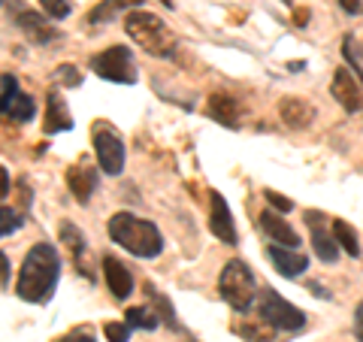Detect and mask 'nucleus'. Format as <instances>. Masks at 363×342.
Wrapping results in <instances>:
<instances>
[{"mask_svg": "<svg viewBox=\"0 0 363 342\" xmlns=\"http://www.w3.org/2000/svg\"><path fill=\"white\" fill-rule=\"evenodd\" d=\"M58 276H61V255L55 252V246L40 243L25 255V264H21L16 282V294L25 303H49L55 288H58Z\"/></svg>", "mask_w": 363, "mask_h": 342, "instance_id": "obj_1", "label": "nucleus"}, {"mask_svg": "<svg viewBox=\"0 0 363 342\" xmlns=\"http://www.w3.org/2000/svg\"><path fill=\"white\" fill-rule=\"evenodd\" d=\"M109 236L112 243H118L124 252H130L133 258H157L164 252V236L161 231L145 221V219H136L130 212H118L109 219Z\"/></svg>", "mask_w": 363, "mask_h": 342, "instance_id": "obj_2", "label": "nucleus"}, {"mask_svg": "<svg viewBox=\"0 0 363 342\" xmlns=\"http://www.w3.org/2000/svg\"><path fill=\"white\" fill-rule=\"evenodd\" d=\"M124 31L140 49L157 55V58H169L176 52V33L167 28L164 18L145 13V9H130L124 16Z\"/></svg>", "mask_w": 363, "mask_h": 342, "instance_id": "obj_3", "label": "nucleus"}, {"mask_svg": "<svg viewBox=\"0 0 363 342\" xmlns=\"http://www.w3.org/2000/svg\"><path fill=\"white\" fill-rule=\"evenodd\" d=\"M218 291H221V300L230 303L236 312H248L255 303V276L242 260H227L224 270H221V279H218Z\"/></svg>", "mask_w": 363, "mask_h": 342, "instance_id": "obj_4", "label": "nucleus"}, {"mask_svg": "<svg viewBox=\"0 0 363 342\" xmlns=\"http://www.w3.org/2000/svg\"><path fill=\"white\" fill-rule=\"evenodd\" d=\"M257 315H260V321H267L269 327H276V330H288V333H297V330H303V327H306V315H303L294 303H288L285 297H279V294L272 291V288L260 291Z\"/></svg>", "mask_w": 363, "mask_h": 342, "instance_id": "obj_5", "label": "nucleus"}, {"mask_svg": "<svg viewBox=\"0 0 363 342\" xmlns=\"http://www.w3.org/2000/svg\"><path fill=\"white\" fill-rule=\"evenodd\" d=\"M91 70L100 79H109V82L118 85H133L136 82V64L128 45H109L106 52H100L91 58Z\"/></svg>", "mask_w": 363, "mask_h": 342, "instance_id": "obj_6", "label": "nucleus"}, {"mask_svg": "<svg viewBox=\"0 0 363 342\" xmlns=\"http://www.w3.org/2000/svg\"><path fill=\"white\" fill-rule=\"evenodd\" d=\"M94 155L100 161V170L109 176H121L124 170V143L116 128L109 124H97L94 128Z\"/></svg>", "mask_w": 363, "mask_h": 342, "instance_id": "obj_7", "label": "nucleus"}, {"mask_svg": "<svg viewBox=\"0 0 363 342\" xmlns=\"http://www.w3.org/2000/svg\"><path fill=\"white\" fill-rule=\"evenodd\" d=\"M330 94L336 97V104L342 106L345 112H357V109H363V88H360V79L351 73V70H345V67L333 73Z\"/></svg>", "mask_w": 363, "mask_h": 342, "instance_id": "obj_8", "label": "nucleus"}, {"mask_svg": "<svg viewBox=\"0 0 363 342\" xmlns=\"http://www.w3.org/2000/svg\"><path fill=\"white\" fill-rule=\"evenodd\" d=\"M209 231L218 236L221 243H227V246L236 243V227H233L230 206H227V200L221 197L218 191L209 194Z\"/></svg>", "mask_w": 363, "mask_h": 342, "instance_id": "obj_9", "label": "nucleus"}, {"mask_svg": "<svg viewBox=\"0 0 363 342\" xmlns=\"http://www.w3.org/2000/svg\"><path fill=\"white\" fill-rule=\"evenodd\" d=\"M267 258L272 260V267H276L285 279H297V276H303V272H306V267H309L306 255H300L297 248H288V246H269Z\"/></svg>", "mask_w": 363, "mask_h": 342, "instance_id": "obj_10", "label": "nucleus"}, {"mask_svg": "<svg viewBox=\"0 0 363 342\" xmlns=\"http://www.w3.org/2000/svg\"><path fill=\"white\" fill-rule=\"evenodd\" d=\"M104 276H106V285L116 300H128L133 294V276L118 258H112V255L104 258Z\"/></svg>", "mask_w": 363, "mask_h": 342, "instance_id": "obj_11", "label": "nucleus"}, {"mask_svg": "<svg viewBox=\"0 0 363 342\" xmlns=\"http://www.w3.org/2000/svg\"><path fill=\"white\" fill-rule=\"evenodd\" d=\"M16 21H18L21 33H25L30 43H37V45H45V43H52L55 37H58V31H55L43 16L33 13V9H25V13H18Z\"/></svg>", "mask_w": 363, "mask_h": 342, "instance_id": "obj_12", "label": "nucleus"}, {"mask_svg": "<svg viewBox=\"0 0 363 342\" xmlns=\"http://www.w3.org/2000/svg\"><path fill=\"white\" fill-rule=\"evenodd\" d=\"M260 227H264V233L272 239V243H279V246H288V248H297L300 246V236L297 231L285 221V219H279L276 212H260Z\"/></svg>", "mask_w": 363, "mask_h": 342, "instance_id": "obj_13", "label": "nucleus"}, {"mask_svg": "<svg viewBox=\"0 0 363 342\" xmlns=\"http://www.w3.org/2000/svg\"><path fill=\"white\" fill-rule=\"evenodd\" d=\"M318 219L321 215H315V212H309V224H312V248H315V255L324 260V264H333V260L339 258V243H336V236H333V231L327 233L321 224H318Z\"/></svg>", "mask_w": 363, "mask_h": 342, "instance_id": "obj_14", "label": "nucleus"}, {"mask_svg": "<svg viewBox=\"0 0 363 342\" xmlns=\"http://www.w3.org/2000/svg\"><path fill=\"white\" fill-rule=\"evenodd\" d=\"M67 185L79 203H88L91 194L97 191V173L91 167H70L67 170Z\"/></svg>", "mask_w": 363, "mask_h": 342, "instance_id": "obj_15", "label": "nucleus"}, {"mask_svg": "<svg viewBox=\"0 0 363 342\" xmlns=\"http://www.w3.org/2000/svg\"><path fill=\"white\" fill-rule=\"evenodd\" d=\"M279 112H281V121H285L288 128H309L312 118H315V109L306 104L303 97H285Z\"/></svg>", "mask_w": 363, "mask_h": 342, "instance_id": "obj_16", "label": "nucleus"}, {"mask_svg": "<svg viewBox=\"0 0 363 342\" xmlns=\"http://www.w3.org/2000/svg\"><path fill=\"white\" fill-rule=\"evenodd\" d=\"M206 109H209V116H212L215 121L224 124V128H236V124H240V109H236V100H233V97H227V94H212L209 104H206Z\"/></svg>", "mask_w": 363, "mask_h": 342, "instance_id": "obj_17", "label": "nucleus"}, {"mask_svg": "<svg viewBox=\"0 0 363 342\" xmlns=\"http://www.w3.org/2000/svg\"><path fill=\"white\" fill-rule=\"evenodd\" d=\"M45 133H58V131H70L73 128V118L67 112L64 100L58 94H49V106H45Z\"/></svg>", "mask_w": 363, "mask_h": 342, "instance_id": "obj_18", "label": "nucleus"}, {"mask_svg": "<svg viewBox=\"0 0 363 342\" xmlns=\"http://www.w3.org/2000/svg\"><path fill=\"white\" fill-rule=\"evenodd\" d=\"M143 0H104L100 6L91 9V25H106V21H112L118 13H124V9H136Z\"/></svg>", "mask_w": 363, "mask_h": 342, "instance_id": "obj_19", "label": "nucleus"}, {"mask_svg": "<svg viewBox=\"0 0 363 342\" xmlns=\"http://www.w3.org/2000/svg\"><path fill=\"white\" fill-rule=\"evenodd\" d=\"M333 236H336L339 248H345V252H348L351 258H360V243H357V231H354V227H351L348 221L336 219V221H333Z\"/></svg>", "mask_w": 363, "mask_h": 342, "instance_id": "obj_20", "label": "nucleus"}, {"mask_svg": "<svg viewBox=\"0 0 363 342\" xmlns=\"http://www.w3.org/2000/svg\"><path fill=\"white\" fill-rule=\"evenodd\" d=\"M124 315H128V324L133 330H155L161 324V315H155L152 309H145V306H133V309H128Z\"/></svg>", "mask_w": 363, "mask_h": 342, "instance_id": "obj_21", "label": "nucleus"}, {"mask_svg": "<svg viewBox=\"0 0 363 342\" xmlns=\"http://www.w3.org/2000/svg\"><path fill=\"white\" fill-rule=\"evenodd\" d=\"M61 243H67L70 246V252H73V258L82 264V252H85V236L79 233V227H73V224H61Z\"/></svg>", "mask_w": 363, "mask_h": 342, "instance_id": "obj_22", "label": "nucleus"}, {"mask_svg": "<svg viewBox=\"0 0 363 342\" xmlns=\"http://www.w3.org/2000/svg\"><path fill=\"white\" fill-rule=\"evenodd\" d=\"M342 55H345V61L351 64V73H357L360 82H363V49L351 37H345L342 40Z\"/></svg>", "mask_w": 363, "mask_h": 342, "instance_id": "obj_23", "label": "nucleus"}, {"mask_svg": "<svg viewBox=\"0 0 363 342\" xmlns=\"http://www.w3.org/2000/svg\"><path fill=\"white\" fill-rule=\"evenodd\" d=\"M33 97H28V94H18L16 100H13V106H9V112L6 116L13 118V121H30L33 118Z\"/></svg>", "mask_w": 363, "mask_h": 342, "instance_id": "obj_24", "label": "nucleus"}, {"mask_svg": "<svg viewBox=\"0 0 363 342\" xmlns=\"http://www.w3.org/2000/svg\"><path fill=\"white\" fill-rule=\"evenodd\" d=\"M18 97V79L13 73H4V91H0V112H9V106H13V100Z\"/></svg>", "mask_w": 363, "mask_h": 342, "instance_id": "obj_25", "label": "nucleus"}, {"mask_svg": "<svg viewBox=\"0 0 363 342\" xmlns=\"http://www.w3.org/2000/svg\"><path fill=\"white\" fill-rule=\"evenodd\" d=\"M145 291H149V297L157 303V306H161V321L167 324V327H173V330H179V321H176V312H173V306H169V300L164 297V294H157L155 288H152V285H149V288H145Z\"/></svg>", "mask_w": 363, "mask_h": 342, "instance_id": "obj_26", "label": "nucleus"}, {"mask_svg": "<svg viewBox=\"0 0 363 342\" xmlns=\"http://www.w3.org/2000/svg\"><path fill=\"white\" fill-rule=\"evenodd\" d=\"M40 6L45 9V16H52V18L70 16V0H40Z\"/></svg>", "mask_w": 363, "mask_h": 342, "instance_id": "obj_27", "label": "nucleus"}, {"mask_svg": "<svg viewBox=\"0 0 363 342\" xmlns=\"http://www.w3.org/2000/svg\"><path fill=\"white\" fill-rule=\"evenodd\" d=\"M104 333L109 342H128L130 339V324H118V321H106Z\"/></svg>", "mask_w": 363, "mask_h": 342, "instance_id": "obj_28", "label": "nucleus"}, {"mask_svg": "<svg viewBox=\"0 0 363 342\" xmlns=\"http://www.w3.org/2000/svg\"><path fill=\"white\" fill-rule=\"evenodd\" d=\"M0 215H4V221H0V236H13L21 227V219L9 206H4V212H0Z\"/></svg>", "mask_w": 363, "mask_h": 342, "instance_id": "obj_29", "label": "nucleus"}, {"mask_svg": "<svg viewBox=\"0 0 363 342\" xmlns=\"http://www.w3.org/2000/svg\"><path fill=\"white\" fill-rule=\"evenodd\" d=\"M55 73H58L61 82H64V85H70V88H76L79 82H82V76H79V70H76V67H70V64L58 67V70H55Z\"/></svg>", "mask_w": 363, "mask_h": 342, "instance_id": "obj_30", "label": "nucleus"}, {"mask_svg": "<svg viewBox=\"0 0 363 342\" xmlns=\"http://www.w3.org/2000/svg\"><path fill=\"white\" fill-rule=\"evenodd\" d=\"M264 197L269 200V206H276L279 212H291V209H294V203H291L288 197H281L279 191H264Z\"/></svg>", "mask_w": 363, "mask_h": 342, "instance_id": "obj_31", "label": "nucleus"}, {"mask_svg": "<svg viewBox=\"0 0 363 342\" xmlns=\"http://www.w3.org/2000/svg\"><path fill=\"white\" fill-rule=\"evenodd\" d=\"M354 336L363 342V303L357 306V312H354Z\"/></svg>", "mask_w": 363, "mask_h": 342, "instance_id": "obj_32", "label": "nucleus"}, {"mask_svg": "<svg viewBox=\"0 0 363 342\" xmlns=\"http://www.w3.org/2000/svg\"><path fill=\"white\" fill-rule=\"evenodd\" d=\"M339 4H342V9H345V13H351V16L360 13V0H339Z\"/></svg>", "mask_w": 363, "mask_h": 342, "instance_id": "obj_33", "label": "nucleus"}, {"mask_svg": "<svg viewBox=\"0 0 363 342\" xmlns=\"http://www.w3.org/2000/svg\"><path fill=\"white\" fill-rule=\"evenodd\" d=\"M0 194H4V197L9 194V173H6V167L0 170Z\"/></svg>", "mask_w": 363, "mask_h": 342, "instance_id": "obj_34", "label": "nucleus"}, {"mask_svg": "<svg viewBox=\"0 0 363 342\" xmlns=\"http://www.w3.org/2000/svg\"><path fill=\"white\" fill-rule=\"evenodd\" d=\"M0 264H4V270H0V272H4V288H9V258L0 255Z\"/></svg>", "mask_w": 363, "mask_h": 342, "instance_id": "obj_35", "label": "nucleus"}, {"mask_svg": "<svg viewBox=\"0 0 363 342\" xmlns=\"http://www.w3.org/2000/svg\"><path fill=\"white\" fill-rule=\"evenodd\" d=\"M73 339H76V342H94V339L88 336V333H85V336H73Z\"/></svg>", "mask_w": 363, "mask_h": 342, "instance_id": "obj_36", "label": "nucleus"}, {"mask_svg": "<svg viewBox=\"0 0 363 342\" xmlns=\"http://www.w3.org/2000/svg\"><path fill=\"white\" fill-rule=\"evenodd\" d=\"M161 4H164L167 9H173V0H161Z\"/></svg>", "mask_w": 363, "mask_h": 342, "instance_id": "obj_37", "label": "nucleus"}, {"mask_svg": "<svg viewBox=\"0 0 363 342\" xmlns=\"http://www.w3.org/2000/svg\"><path fill=\"white\" fill-rule=\"evenodd\" d=\"M58 342H76V339H73V336H64V339H58Z\"/></svg>", "mask_w": 363, "mask_h": 342, "instance_id": "obj_38", "label": "nucleus"}]
</instances>
